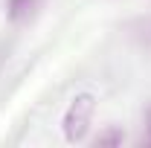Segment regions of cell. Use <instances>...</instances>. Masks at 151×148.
<instances>
[{
    "instance_id": "cell-1",
    "label": "cell",
    "mask_w": 151,
    "mask_h": 148,
    "mask_svg": "<svg viewBox=\"0 0 151 148\" xmlns=\"http://www.w3.org/2000/svg\"><path fill=\"white\" fill-rule=\"evenodd\" d=\"M96 111V96L93 93H78L70 108L64 111V119H61V128H64V139L67 142H81L87 137V128H90V119H93Z\"/></svg>"
},
{
    "instance_id": "cell-4",
    "label": "cell",
    "mask_w": 151,
    "mask_h": 148,
    "mask_svg": "<svg viewBox=\"0 0 151 148\" xmlns=\"http://www.w3.org/2000/svg\"><path fill=\"white\" fill-rule=\"evenodd\" d=\"M148 142H151V108H148Z\"/></svg>"
},
{
    "instance_id": "cell-2",
    "label": "cell",
    "mask_w": 151,
    "mask_h": 148,
    "mask_svg": "<svg viewBox=\"0 0 151 148\" xmlns=\"http://www.w3.org/2000/svg\"><path fill=\"white\" fill-rule=\"evenodd\" d=\"M35 6H38V0H9L6 15H9V20H26L35 12Z\"/></svg>"
},
{
    "instance_id": "cell-3",
    "label": "cell",
    "mask_w": 151,
    "mask_h": 148,
    "mask_svg": "<svg viewBox=\"0 0 151 148\" xmlns=\"http://www.w3.org/2000/svg\"><path fill=\"white\" fill-rule=\"evenodd\" d=\"M122 139H125V134L111 125V128H105L99 137H96V145H122Z\"/></svg>"
}]
</instances>
